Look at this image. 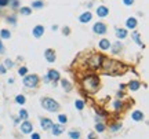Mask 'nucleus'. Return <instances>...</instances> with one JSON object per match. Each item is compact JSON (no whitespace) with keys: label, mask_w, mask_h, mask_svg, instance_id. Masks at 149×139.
Masks as SVG:
<instances>
[{"label":"nucleus","mask_w":149,"mask_h":139,"mask_svg":"<svg viewBox=\"0 0 149 139\" xmlns=\"http://www.w3.org/2000/svg\"><path fill=\"white\" fill-rule=\"evenodd\" d=\"M98 84H100V80L97 76H88L83 80V87L87 92L94 94L98 91Z\"/></svg>","instance_id":"obj_1"},{"label":"nucleus","mask_w":149,"mask_h":139,"mask_svg":"<svg viewBox=\"0 0 149 139\" xmlns=\"http://www.w3.org/2000/svg\"><path fill=\"white\" fill-rule=\"evenodd\" d=\"M104 68H105V72L106 73H110V74H118L122 70L124 69L120 62H115V61H104Z\"/></svg>","instance_id":"obj_2"},{"label":"nucleus","mask_w":149,"mask_h":139,"mask_svg":"<svg viewBox=\"0 0 149 139\" xmlns=\"http://www.w3.org/2000/svg\"><path fill=\"white\" fill-rule=\"evenodd\" d=\"M41 106L46 109L47 112H58V110H59L58 102H55V100L51 99V98H44V99H41Z\"/></svg>","instance_id":"obj_3"},{"label":"nucleus","mask_w":149,"mask_h":139,"mask_svg":"<svg viewBox=\"0 0 149 139\" xmlns=\"http://www.w3.org/2000/svg\"><path fill=\"white\" fill-rule=\"evenodd\" d=\"M37 83H39V77L36 74H28L24 78V85L28 88H35L37 85Z\"/></svg>","instance_id":"obj_4"},{"label":"nucleus","mask_w":149,"mask_h":139,"mask_svg":"<svg viewBox=\"0 0 149 139\" xmlns=\"http://www.w3.org/2000/svg\"><path fill=\"white\" fill-rule=\"evenodd\" d=\"M102 61H104V58H102L101 55L95 54V55H93V57L90 58V61H88V66L93 68V69H97V68H100V66L102 65Z\"/></svg>","instance_id":"obj_5"},{"label":"nucleus","mask_w":149,"mask_h":139,"mask_svg":"<svg viewBox=\"0 0 149 139\" xmlns=\"http://www.w3.org/2000/svg\"><path fill=\"white\" fill-rule=\"evenodd\" d=\"M93 31H94L95 33H98V35H104V33L106 32V25L102 22H97L94 25V28H93Z\"/></svg>","instance_id":"obj_6"},{"label":"nucleus","mask_w":149,"mask_h":139,"mask_svg":"<svg viewBox=\"0 0 149 139\" xmlns=\"http://www.w3.org/2000/svg\"><path fill=\"white\" fill-rule=\"evenodd\" d=\"M32 130H33V125L29 121H25V123L21 124V131H22V134H31Z\"/></svg>","instance_id":"obj_7"},{"label":"nucleus","mask_w":149,"mask_h":139,"mask_svg":"<svg viewBox=\"0 0 149 139\" xmlns=\"http://www.w3.org/2000/svg\"><path fill=\"white\" fill-rule=\"evenodd\" d=\"M91 18H93V15H91V13L90 11H87V13H83L82 15L79 17V21L82 23H87L91 21Z\"/></svg>","instance_id":"obj_8"},{"label":"nucleus","mask_w":149,"mask_h":139,"mask_svg":"<svg viewBox=\"0 0 149 139\" xmlns=\"http://www.w3.org/2000/svg\"><path fill=\"white\" fill-rule=\"evenodd\" d=\"M40 125H41L43 130H51L53 121H51L50 118H41V120H40Z\"/></svg>","instance_id":"obj_9"},{"label":"nucleus","mask_w":149,"mask_h":139,"mask_svg":"<svg viewBox=\"0 0 149 139\" xmlns=\"http://www.w3.org/2000/svg\"><path fill=\"white\" fill-rule=\"evenodd\" d=\"M109 14V8H106L105 6H100V7L97 8V15L104 18V17H106Z\"/></svg>","instance_id":"obj_10"},{"label":"nucleus","mask_w":149,"mask_h":139,"mask_svg":"<svg viewBox=\"0 0 149 139\" xmlns=\"http://www.w3.org/2000/svg\"><path fill=\"white\" fill-rule=\"evenodd\" d=\"M43 33H44V28H43L41 25H37V26L33 28V36H35V37H41Z\"/></svg>","instance_id":"obj_11"},{"label":"nucleus","mask_w":149,"mask_h":139,"mask_svg":"<svg viewBox=\"0 0 149 139\" xmlns=\"http://www.w3.org/2000/svg\"><path fill=\"white\" fill-rule=\"evenodd\" d=\"M44 57H46V59H47L48 62H54V61H55V54H54V51H53L51 48L46 50V53H44Z\"/></svg>","instance_id":"obj_12"},{"label":"nucleus","mask_w":149,"mask_h":139,"mask_svg":"<svg viewBox=\"0 0 149 139\" xmlns=\"http://www.w3.org/2000/svg\"><path fill=\"white\" fill-rule=\"evenodd\" d=\"M47 77H48V80H51V81H57L58 78H59V73L57 72V70H50L48 72V74H47Z\"/></svg>","instance_id":"obj_13"},{"label":"nucleus","mask_w":149,"mask_h":139,"mask_svg":"<svg viewBox=\"0 0 149 139\" xmlns=\"http://www.w3.org/2000/svg\"><path fill=\"white\" fill-rule=\"evenodd\" d=\"M51 130H53V134H54L55 136L57 135H61L63 132L62 130V125H59V124H53V127H51Z\"/></svg>","instance_id":"obj_14"},{"label":"nucleus","mask_w":149,"mask_h":139,"mask_svg":"<svg viewBox=\"0 0 149 139\" xmlns=\"http://www.w3.org/2000/svg\"><path fill=\"white\" fill-rule=\"evenodd\" d=\"M131 117H133L134 121H141L142 118H144V113H142V112H140V110H135Z\"/></svg>","instance_id":"obj_15"},{"label":"nucleus","mask_w":149,"mask_h":139,"mask_svg":"<svg viewBox=\"0 0 149 139\" xmlns=\"http://www.w3.org/2000/svg\"><path fill=\"white\" fill-rule=\"evenodd\" d=\"M126 26H127L128 29H134V28L137 26V19H135V18H128L127 22H126Z\"/></svg>","instance_id":"obj_16"},{"label":"nucleus","mask_w":149,"mask_h":139,"mask_svg":"<svg viewBox=\"0 0 149 139\" xmlns=\"http://www.w3.org/2000/svg\"><path fill=\"white\" fill-rule=\"evenodd\" d=\"M100 48H101V50H109V48H110V43H109V40L102 39L101 41H100Z\"/></svg>","instance_id":"obj_17"},{"label":"nucleus","mask_w":149,"mask_h":139,"mask_svg":"<svg viewBox=\"0 0 149 139\" xmlns=\"http://www.w3.org/2000/svg\"><path fill=\"white\" fill-rule=\"evenodd\" d=\"M116 37H119V39L127 37V31H126V29H118V31H116Z\"/></svg>","instance_id":"obj_18"},{"label":"nucleus","mask_w":149,"mask_h":139,"mask_svg":"<svg viewBox=\"0 0 149 139\" xmlns=\"http://www.w3.org/2000/svg\"><path fill=\"white\" fill-rule=\"evenodd\" d=\"M128 87H130V90H133V91H137V90L140 88V81H137V80H134V81H130Z\"/></svg>","instance_id":"obj_19"},{"label":"nucleus","mask_w":149,"mask_h":139,"mask_svg":"<svg viewBox=\"0 0 149 139\" xmlns=\"http://www.w3.org/2000/svg\"><path fill=\"white\" fill-rule=\"evenodd\" d=\"M0 36H1V39H10L11 37V33L7 29H3V31L0 32Z\"/></svg>","instance_id":"obj_20"},{"label":"nucleus","mask_w":149,"mask_h":139,"mask_svg":"<svg viewBox=\"0 0 149 139\" xmlns=\"http://www.w3.org/2000/svg\"><path fill=\"white\" fill-rule=\"evenodd\" d=\"M61 84H62V87H63V90H65V91H71V90H72L71 83H69L68 80H62V81H61Z\"/></svg>","instance_id":"obj_21"},{"label":"nucleus","mask_w":149,"mask_h":139,"mask_svg":"<svg viewBox=\"0 0 149 139\" xmlns=\"http://www.w3.org/2000/svg\"><path fill=\"white\" fill-rule=\"evenodd\" d=\"M75 106H76V109L78 110H83L84 109V102L83 100H75Z\"/></svg>","instance_id":"obj_22"},{"label":"nucleus","mask_w":149,"mask_h":139,"mask_svg":"<svg viewBox=\"0 0 149 139\" xmlns=\"http://www.w3.org/2000/svg\"><path fill=\"white\" fill-rule=\"evenodd\" d=\"M19 13L22 14V15H29L32 13V8H29V7H22L21 10H19Z\"/></svg>","instance_id":"obj_23"},{"label":"nucleus","mask_w":149,"mask_h":139,"mask_svg":"<svg viewBox=\"0 0 149 139\" xmlns=\"http://www.w3.org/2000/svg\"><path fill=\"white\" fill-rule=\"evenodd\" d=\"M69 136L72 139H80V132L79 131H71L69 132Z\"/></svg>","instance_id":"obj_24"},{"label":"nucleus","mask_w":149,"mask_h":139,"mask_svg":"<svg viewBox=\"0 0 149 139\" xmlns=\"http://www.w3.org/2000/svg\"><path fill=\"white\" fill-rule=\"evenodd\" d=\"M15 102H17V103H19V105H24V103H25V96H24V95H17Z\"/></svg>","instance_id":"obj_25"},{"label":"nucleus","mask_w":149,"mask_h":139,"mask_svg":"<svg viewBox=\"0 0 149 139\" xmlns=\"http://www.w3.org/2000/svg\"><path fill=\"white\" fill-rule=\"evenodd\" d=\"M133 37L135 39V41H137V44H138V46H142L141 39H140V35H138L137 32H134V33H133ZM142 47H144V46H142Z\"/></svg>","instance_id":"obj_26"},{"label":"nucleus","mask_w":149,"mask_h":139,"mask_svg":"<svg viewBox=\"0 0 149 139\" xmlns=\"http://www.w3.org/2000/svg\"><path fill=\"white\" fill-rule=\"evenodd\" d=\"M95 131L97 132H104L105 131V125H104V124H97V125H95Z\"/></svg>","instance_id":"obj_27"},{"label":"nucleus","mask_w":149,"mask_h":139,"mask_svg":"<svg viewBox=\"0 0 149 139\" xmlns=\"http://www.w3.org/2000/svg\"><path fill=\"white\" fill-rule=\"evenodd\" d=\"M58 120H59V123L61 124H65L66 121H68V117L65 116V114H59V116H58Z\"/></svg>","instance_id":"obj_28"},{"label":"nucleus","mask_w":149,"mask_h":139,"mask_svg":"<svg viewBox=\"0 0 149 139\" xmlns=\"http://www.w3.org/2000/svg\"><path fill=\"white\" fill-rule=\"evenodd\" d=\"M43 1H33V4H32V7H35V8H43Z\"/></svg>","instance_id":"obj_29"},{"label":"nucleus","mask_w":149,"mask_h":139,"mask_svg":"<svg viewBox=\"0 0 149 139\" xmlns=\"http://www.w3.org/2000/svg\"><path fill=\"white\" fill-rule=\"evenodd\" d=\"M113 108H115V110H120V109L123 108V103L119 102V100H116V102L113 103Z\"/></svg>","instance_id":"obj_30"},{"label":"nucleus","mask_w":149,"mask_h":139,"mask_svg":"<svg viewBox=\"0 0 149 139\" xmlns=\"http://www.w3.org/2000/svg\"><path fill=\"white\" fill-rule=\"evenodd\" d=\"M19 117H21V118H24V120H26V118H28V112L24 110V109H22V110H19Z\"/></svg>","instance_id":"obj_31"},{"label":"nucleus","mask_w":149,"mask_h":139,"mask_svg":"<svg viewBox=\"0 0 149 139\" xmlns=\"http://www.w3.org/2000/svg\"><path fill=\"white\" fill-rule=\"evenodd\" d=\"M119 48H122V44H120V41L116 43V46L113 47V54H118L119 53Z\"/></svg>","instance_id":"obj_32"},{"label":"nucleus","mask_w":149,"mask_h":139,"mask_svg":"<svg viewBox=\"0 0 149 139\" xmlns=\"http://www.w3.org/2000/svg\"><path fill=\"white\" fill-rule=\"evenodd\" d=\"M18 73H19L21 76H25V74L28 73V69H26L25 66H22V68H19V70H18Z\"/></svg>","instance_id":"obj_33"},{"label":"nucleus","mask_w":149,"mask_h":139,"mask_svg":"<svg viewBox=\"0 0 149 139\" xmlns=\"http://www.w3.org/2000/svg\"><path fill=\"white\" fill-rule=\"evenodd\" d=\"M4 63H6V68H13L14 66V62L11 61V59H6Z\"/></svg>","instance_id":"obj_34"},{"label":"nucleus","mask_w":149,"mask_h":139,"mask_svg":"<svg viewBox=\"0 0 149 139\" xmlns=\"http://www.w3.org/2000/svg\"><path fill=\"white\" fill-rule=\"evenodd\" d=\"M8 3H10V0H0V7H6Z\"/></svg>","instance_id":"obj_35"},{"label":"nucleus","mask_w":149,"mask_h":139,"mask_svg":"<svg viewBox=\"0 0 149 139\" xmlns=\"http://www.w3.org/2000/svg\"><path fill=\"white\" fill-rule=\"evenodd\" d=\"M123 3H124L126 6H131L134 3V0H123Z\"/></svg>","instance_id":"obj_36"},{"label":"nucleus","mask_w":149,"mask_h":139,"mask_svg":"<svg viewBox=\"0 0 149 139\" xmlns=\"http://www.w3.org/2000/svg\"><path fill=\"white\" fill-rule=\"evenodd\" d=\"M120 127H122L120 124H116V125H113V127H112V131H118V130L120 128Z\"/></svg>","instance_id":"obj_37"},{"label":"nucleus","mask_w":149,"mask_h":139,"mask_svg":"<svg viewBox=\"0 0 149 139\" xmlns=\"http://www.w3.org/2000/svg\"><path fill=\"white\" fill-rule=\"evenodd\" d=\"M7 21L8 22H11V23H15V18H14V17H8Z\"/></svg>","instance_id":"obj_38"},{"label":"nucleus","mask_w":149,"mask_h":139,"mask_svg":"<svg viewBox=\"0 0 149 139\" xmlns=\"http://www.w3.org/2000/svg\"><path fill=\"white\" fill-rule=\"evenodd\" d=\"M0 73H6V66L0 65Z\"/></svg>","instance_id":"obj_39"},{"label":"nucleus","mask_w":149,"mask_h":139,"mask_svg":"<svg viewBox=\"0 0 149 139\" xmlns=\"http://www.w3.org/2000/svg\"><path fill=\"white\" fill-rule=\"evenodd\" d=\"M32 139H40V135L39 134H33L32 135Z\"/></svg>","instance_id":"obj_40"},{"label":"nucleus","mask_w":149,"mask_h":139,"mask_svg":"<svg viewBox=\"0 0 149 139\" xmlns=\"http://www.w3.org/2000/svg\"><path fill=\"white\" fill-rule=\"evenodd\" d=\"M3 53H4V47H3L1 41H0V54H3Z\"/></svg>","instance_id":"obj_41"},{"label":"nucleus","mask_w":149,"mask_h":139,"mask_svg":"<svg viewBox=\"0 0 149 139\" xmlns=\"http://www.w3.org/2000/svg\"><path fill=\"white\" fill-rule=\"evenodd\" d=\"M63 33H65V35H69V28H65V29H63Z\"/></svg>","instance_id":"obj_42"},{"label":"nucleus","mask_w":149,"mask_h":139,"mask_svg":"<svg viewBox=\"0 0 149 139\" xmlns=\"http://www.w3.org/2000/svg\"><path fill=\"white\" fill-rule=\"evenodd\" d=\"M88 139H94V134H90L88 135Z\"/></svg>","instance_id":"obj_43"}]
</instances>
